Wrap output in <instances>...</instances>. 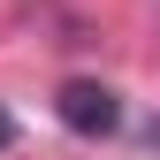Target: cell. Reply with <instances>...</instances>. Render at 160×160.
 Here are the masks:
<instances>
[{
    "instance_id": "1",
    "label": "cell",
    "mask_w": 160,
    "mask_h": 160,
    "mask_svg": "<svg viewBox=\"0 0 160 160\" xmlns=\"http://www.w3.org/2000/svg\"><path fill=\"white\" fill-rule=\"evenodd\" d=\"M53 114L76 130V137H114L122 130V99H114L107 84H92V76H76V84H61V99H53Z\"/></svg>"
},
{
    "instance_id": "2",
    "label": "cell",
    "mask_w": 160,
    "mask_h": 160,
    "mask_svg": "<svg viewBox=\"0 0 160 160\" xmlns=\"http://www.w3.org/2000/svg\"><path fill=\"white\" fill-rule=\"evenodd\" d=\"M8 145H15V114L0 107V152H8Z\"/></svg>"
}]
</instances>
